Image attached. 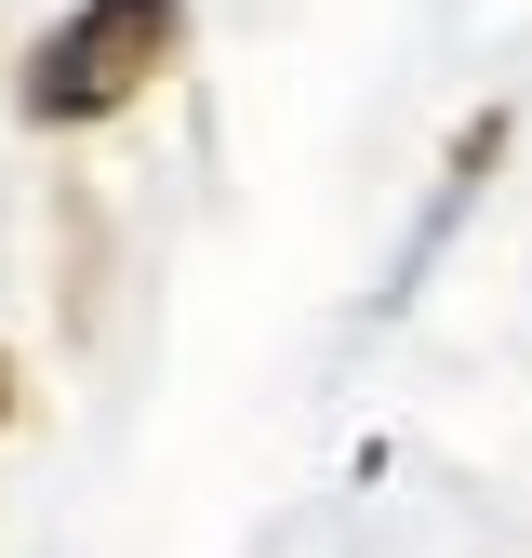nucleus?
<instances>
[{
    "mask_svg": "<svg viewBox=\"0 0 532 558\" xmlns=\"http://www.w3.org/2000/svg\"><path fill=\"white\" fill-rule=\"evenodd\" d=\"M186 53V0H81L27 53V120H107Z\"/></svg>",
    "mask_w": 532,
    "mask_h": 558,
    "instance_id": "1",
    "label": "nucleus"
},
{
    "mask_svg": "<svg viewBox=\"0 0 532 558\" xmlns=\"http://www.w3.org/2000/svg\"><path fill=\"white\" fill-rule=\"evenodd\" d=\"M0 412H14V373H0Z\"/></svg>",
    "mask_w": 532,
    "mask_h": 558,
    "instance_id": "2",
    "label": "nucleus"
}]
</instances>
